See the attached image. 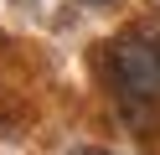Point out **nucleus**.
Wrapping results in <instances>:
<instances>
[{
  "instance_id": "f257e3e1",
  "label": "nucleus",
  "mask_w": 160,
  "mask_h": 155,
  "mask_svg": "<svg viewBox=\"0 0 160 155\" xmlns=\"http://www.w3.org/2000/svg\"><path fill=\"white\" fill-rule=\"evenodd\" d=\"M108 62H114V83H119L124 98H134V103H160V41L129 31V36L114 41Z\"/></svg>"
},
{
  "instance_id": "f03ea898",
  "label": "nucleus",
  "mask_w": 160,
  "mask_h": 155,
  "mask_svg": "<svg viewBox=\"0 0 160 155\" xmlns=\"http://www.w3.org/2000/svg\"><path fill=\"white\" fill-rule=\"evenodd\" d=\"M83 155H103V150H83Z\"/></svg>"
}]
</instances>
